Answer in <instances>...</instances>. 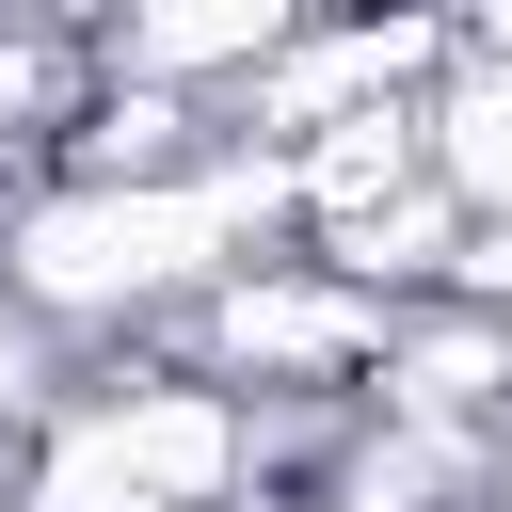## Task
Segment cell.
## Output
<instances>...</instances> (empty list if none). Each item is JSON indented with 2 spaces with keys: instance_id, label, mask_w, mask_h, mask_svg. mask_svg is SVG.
I'll use <instances>...</instances> for the list:
<instances>
[{
  "instance_id": "cell-1",
  "label": "cell",
  "mask_w": 512,
  "mask_h": 512,
  "mask_svg": "<svg viewBox=\"0 0 512 512\" xmlns=\"http://www.w3.org/2000/svg\"><path fill=\"white\" fill-rule=\"evenodd\" d=\"M288 224V160L272 144H208L192 176H32L0 192V304L64 352L96 320H160L208 304L224 272H256V240Z\"/></svg>"
},
{
  "instance_id": "cell-2",
  "label": "cell",
  "mask_w": 512,
  "mask_h": 512,
  "mask_svg": "<svg viewBox=\"0 0 512 512\" xmlns=\"http://www.w3.org/2000/svg\"><path fill=\"white\" fill-rule=\"evenodd\" d=\"M256 464V416L192 368L160 384H64L16 448V512H224Z\"/></svg>"
},
{
  "instance_id": "cell-3",
  "label": "cell",
  "mask_w": 512,
  "mask_h": 512,
  "mask_svg": "<svg viewBox=\"0 0 512 512\" xmlns=\"http://www.w3.org/2000/svg\"><path fill=\"white\" fill-rule=\"evenodd\" d=\"M384 336H400V304H368V288H336L320 256H256V272H224L208 304H192V384H288V400H336V384H368L384 368Z\"/></svg>"
},
{
  "instance_id": "cell-4",
  "label": "cell",
  "mask_w": 512,
  "mask_h": 512,
  "mask_svg": "<svg viewBox=\"0 0 512 512\" xmlns=\"http://www.w3.org/2000/svg\"><path fill=\"white\" fill-rule=\"evenodd\" d=\"M416 176H432L464 224H512V48L448 32L432 96H416Z\"/></svg>"
},
{
  "instance_id": "cell-5",
  "label": "cell",
  "mask_w": 512,
  "mask_h": 512,
  "mask_svg": "<svg viewBox=\"0 0 512 512\" xmlns=\"http://www.w3.org/2000/svg\"><path fill=\"white\" fill-rule=\"evenodd\" d=\"M48 400H64V384H48V336L0 304V432H16V416H48Z\"/></svg>"
},
{
  "instance_id": "cell-6",
  "label": "cell",
  "mask_w": 512,
  "mask_h": 512,
  "mask_svg": "<svg viewBox=\"0 0 512 512\" xmlns=\"http://www.w3.org/2000/svg\"><path fill=\"white\" fill-rule=\"evenodd\" d=\"M0 496H16V432H0Z\"/></svg>"
}]
</instances>
